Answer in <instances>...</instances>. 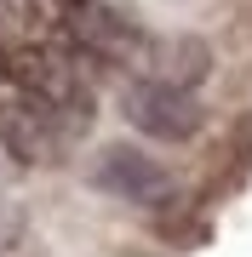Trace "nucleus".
Here are the masks:
<instances>
[{
  "mask_svg": "<svg viewBox=\"0 0 252 257\" xmlns=\"http://www.w3.org/2000/svg\"><path fill=\"white\" fill-rule=\"evenodd\" d=\"M69 138H75V132H69L63 120H52L40 103H29V97L0 103V143H6L18 160H29V166L57 160V149H63Z\"/></svg>",
  "mask_w": 252,
  "mask_h": 257,
  "instance_id": "nucleus-4",
  "label": "nucleus"
},
{
  "mask_svg": "<svg viewBox=\"0 0 252 257\" xmlns=\"http://www.w3.org/2000/svg\"><path fill=\"white\" fill-rule=\"evenodd\" d=\"M126 120L138 132H149L160 143H184L201 132V103L184 92V86H166V80H138L126 92Z\"/></svg>",
  "mask_w": 252,
  "mask_h": 257,
  "instance_id": "nucleus-3",
  "label": "nucleus"
},
{
  "mask_svg": "<svg viewBox=\"0 0 252 257\" xmlns=\"http://www.w3.org/2000/svg\"><path fill=\"white\" fill-rule=\"evenodd\" d=\"M57 29H63V40L86 57V63L149 69V46H155V40L143 35L132 18L109 12L103 0H63V6H57Z\"/></svg>",
  "mask_w": 252,
  "mask_h": 257,
  "instance_id": "nucleus-2",
  "label": "nucleus"
},
{
  "mask_svg": "<svg viewBox=\"0 0 252 257\" xmlns=\"http://www.w3.org/2000/svg\"><path fill=\"white\" fill-rule=\"evenodd\" d=\"M63 0H0V52H23L40 40H63L57 29Z\"/></svg>",
  "mask_w": 252,
  "mask_h": 257,
  "instance_id": "nucleus-6",
  "label": "nucleus"
},
{
  "mask_svg": "<svg viewBox=\"0 0 252 257\" xmlns=\"http://www.w3.org/2000/svg\"><path fill=\"white\" fill-rule=\"evenodd\" d=\"M0 80H6V52H0Z\"/></svg>",
  "mask_w": 252,
  "mask_h": 257,
  "instance_id": "nucleus-7",
  "label": "nucleus"
},
{
  "mask_svg": "<svg viewBox=\"0 0 252 257\" xmlns=\"http://www.w3.org/2000/svg\"><path fill=\"white\" fill-rule=\"evenodd\" d=\"M92 183L121 194V200H138V206H155L172 194V177L149 155H138V149H103V160L92 166Z\"/></svg>",
  "mask_w": 252,
  "mask_h": 257,
  "instance_id": "nucleus-5",
  "label": "nucleus"
},
{
  "mask_svg": "<svg viewBox=\"0 0 252 257\" xmlns=\"http://www.w3.org/2000/svg\"><path fill=\"white\" fill-rule=\"evenodd\" d=\"M6 80L18 86V97L40 103L69 132L92 126V74H86V57L69 40H40V46L6 52Z\"/></svg>",
  "mask_w": 252,
  "mask_h": 257,
  "instance_id": "nucleus-1",
  "label": "nucleus"
}]
</instances>
